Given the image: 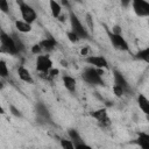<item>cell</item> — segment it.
<instances>
[{
  "label": "cell",
  "mask_w": 149,
  "mask_h": 149,
  "mask_svg": "<svg viewBox=\"0 0 149 149\" xmlns=\"http://www.w3.org/2000/svg\"><path fill=\"white\" fill-rule=\"evenodd\" d=\"M58 70L57 69H54V68H51L49 71H48V73H47V77L48 78H54V77H56L57 74H58Z\"/></svg>",
  "instance_id": "cell-28"
},
{
  "label": "cell",
  "mask_w": 149,
  "mask_h": 149,
  "mask_svg": "<svg viewBox=\"0 0 149 149\" xmlns=\"http://www.w3.org/2000/svg\"><path fill=\"white\" fill-rule=\"evenodd\" d=\"M86 63L90 64L91 66L95 68V69H107L108 68V62L104 56H87L85 58Z\"/></svg>",
  "instance_id": "cell-10"
},
{
  "label": "cell",
  "mask_w": 149,
  "mask_h": 149,
  "mask_svg": "<svg viewBox=\"0 0 149 149\" xmlns=\"http://www.w3.org/2000/svg\"><path fill=\"white\" fill-rule=\"evenodd\" d=\"M38 44H40V47H41L42 50L49 52V51H52V50L56 48L57 42H56V40H55L54 37H47V38H44L43 41H41Z\"/></svg>",
  "instance_id": "cell-12"
},
{
  "label": "cell",
  "mask_w": 149,
  "mask_h": 149,
  "mask_svg": "<svg viewBox=\"0 0 149 149\" xmlns=\"http://www.w3.org/2000/svg\"><path fill=\"white\" fill-rule=\"evenodd\" d=\"M107 31V35H108V38L112 43V45L116 49V50H120V51H128L129 50V45L127 43V41L125 40V37L122 36V34H114L112 33L109 29H106Z\"/></svg>",
  "instance_id": "cell-5"
},
{
  "label": "cell",
  "mask_w": 149,
  "mask_h": 149,
  "mask_svg": "<svg viewBox=\"0 0 149 149\" xmlns=\"http://www.w3.org/2000/svg\"><path fill=\"white\" fill-rule=\"evenodd\" d=\"M0 10L5 14H8L9 13V5L6 0H0Z\"/></svg>",
  "instance_id": "cell-25"
},
{
  "label": "cell",
  "mask_w": 149,
  "mask_h": 149,
  "mask_svg": "<svg viewBox=\"0 0 149 149\" xmlns=\"http://www.w3.org/2000/svg\"><path fill=\"white\" fill-rule=\"evenodd\" d=\"M17 74H19V78L24 81V83H28V84H33L34 83V79L30 74V72L28 71V69L23 68V66H20L17 69Z\"/></svg>",
  "instance_id": "cell-14"
},
{
  "label": "cell",
  "mask_w": 149,
  "mask_h": 149,
  "mask_svg": "<svg viewBox=\"0 0 149 149\" xmlns=\"http://www.w3.org/2000/svg\"><path fill=\"white\" fill-rule=\"evenodd\" d=\"M2 88H3V83L0 81V90H2Z\"/></svg>",
  "instance_id": "cell-34"
},
{
  "label": "cell",
  "mask_w": 149,
  "mask_h": 149,
  "mask_svg": "<svg viewBox=\"0 0 149 149\" xmlns=\"http://www.w3.org/2000/svg\"><path fill=\"white\" fill-rule=\"evenodd\" d=\"M59 143H61V148L62 149H74V146H73V143L70 140L62 139Z\"/></svg>",
  "instance_id": "cell-23"
},
{
  "label": "cell",
  "mask_w": 149,
  "mask_h": 149,
  "mask_svg": "<svg viewBox=\"0 0 149 149\" xmlns=\"http://www.w3.org/2000/svg\"><path fill=\"white\" fill-rule=\"evenodd\" d=\"M73 146H74V149H92L85 142H80V143H77V144H73Z\"/></svg>",
  "instance_id": "cell-29"
},
{
  "label": "cell",
  "mask_w": 149,
  "mask_h": 149,
  "mask_svg": "<svg viewBox=\"0 0 149 149\" xmlns=\"http://www.w3.org/2000/svg\"><path fill=\"white\" fill-rule=\"evenodd\" d=\"M113 93H114V95L115 97H122L123 94H125V91L121 88V87H119V86H116V85H113Z\"/></svg>",
  "instance_id": "cell-26"
},
{
  "label": "cell",
  "mask_w": 149,
  "mask_h": 149,
  "mask_svg": "<svg viewBox=\"0 0 149 149\" xmlns=\"http://www.w3.org/2000/svg\"><path fill=\"white\" fill-rule=\"evenodd\" d=\"M35 112H36V116L38 120H42L43 123H52V119H51V114L48 109V107L42 102L38 101L35 105Z\"/></svg>",
  "instance_id": "cell-6"
},
{
  "label": "cell",
  "mask_w": 149,
  "mask_h": 149,
  "mask_svg": "<svg viewBox=\"0 0 149 149\" xmlns=\"http://www.w3.org/2000/svg\"><path fill=\"white\" fill-rule=\"evenodd\" d=\"M49 5H50V10H51V14H52V16L54 17H59V15H61V13H62V7H61V5L57 2V1H54V0H51L50 2H49Z\"/></svg>",
  "instance_id": "cell-19"
},
{
  "label": "cell",
  "mask_w": 149,
  "mask_h": 149,
  "mask_svg": "<svg viewBox=\"0 0 149 149\" xmlns=\"http://www.w3.org/2000/svg\"><path fill=\"white\" fill-rule=\"evenodd\" d=\"M137 105L144 114H147V115L149 114V100L146 98V95H143V94L137 95Z\"/></svg>",
  "instance_id": "cell-15"
},
{
  "label": "cell",
  "mask_w": 149,
  "mask_h": 149,
  "mask_svg": "<svg viewBox=\"0 0 149 149\" xmlns=\"http://www.w3.org/2000/svg\"><path fill=\"white\" fill-rule=\"evenodd\" d=\"M0 114H5V109L2 108V106L0 105Z\"/></svg>",
  "instance_id": "cell-33"
},
{
  "label": "cell",
  "mask_w": 149,
  "mask_h": 149,
  "mask_svg": "<svg viewBox=\"0 0 149 149\" xmlns=\"http://www.w3.org/2000/svg\"><path fill=\"white\" fill-rule=\"evenodd\" d=\"M68 135H69V137H70V141H71L73 144H77V143L84 142V140L81 139L80 134H79V133H78V130H77V129H74V128H70V129L68 130Z\"/></svg>",
  "instance_id": "cell-17"
},
{
  "label": "cell",
  "mask_w": 149,
  "mask_h": 149,
  "mask_svg": "<svg viewBox=\"0 0 149 149\" xmlns=\"http://www.w3.org/2000/svg\"><path fill=\"white\" fill-rule=\"evenodd\" d=\"M86 17H87V22H88V26H90V28H91V29H93V23H92V19H91V15H90V14H87V15H86Z\"/></svg>",
  "instance_id": "cell-31"
},
{
  "label": "cell",
  "mask_w": 149,
  "mask_h": 149,
  "mask_svg": "<svg viewBox=\"0 0 149 149\" xmlns=\"http://www.w3.org/2000/svg\"><path fill=\"white\" fill-rule=\"evenodd\" d=\"M113 78H114V85L121 87V88L125 91V93L130 91V86H129L128 81L126 80V78H125V76L122 74L121 71L114 69V70H113Z\"/></svg>",
  "instance_id": "cell-11"
},
{
  "label": "cell",
  "mask_w": 149,
  "mask_h": 149,
  "mask_svg": "<svg viewBox=\"0 0 149 149\" xmlns=\"http://www.w3.org/2000/svg\"><path fill=\"white\" fill-rule=\"evenodd\" d=\"M12 37H13V40H14V43H15V47H16V49H17V51L19 52H21V51H23L24 50V44L22 43V41L16 36V35H12Z\"/></svg>",
  "instance_id": "cell-22"
},
{
  "label": "cell",
  "mask_w": 149,
  "mask_h": 149,
  "mask_svg": "<svg viewBox=\"0 0 149 149\" xmlns=\"http://www.w3.org/2000/svg\"><path fill=\"white\" fill-rule=\"evenodd\" d=\"M104 71L100 69H95L93 66H87L84 69L81 73V78L84 81H86L90 85H105V81L102 79Z\"/></svg>",
  "instance_id": "cell-1"
},
{
  "label": "cell",
  "mask_w": 149,
  "mask_h": 149,
  "mask_svg": "<svg viewBox=\"0 0 149 149\" xmlns=\"http://www.w3.org/2000/svg\"><path fill=\"white\" fill-rule=\"evenodd\" d=\"M91 116L98 121V123L102 127H107L111 125V120L108 118V113L106 108H99L91 113Z\"/></svg>",
  "instance_id": "cell-8"
},
{
  "label": "cell",
  "mask_w": 149,
  "mask_h": 149,
  "mask_svg": "<svg viewBox=\"0 0 149 149\" xmlns=\"http://www.w3.org/2000/svg\"><path fill=\"white\" fill-rule=\"evenodd\" d=\"M137 146H140L142 149H149V135L147 133H140L136 139Z\"/></svg>",
  "instance_id": "cell-16"
},
{
  "label": "cell",
  "mask_w": 149,
  "mask_h": 149,
  "mask_svg": "<svg viewBox=\"0 0 149 149\" xmlns=\"http://www.w3.org/2000/svg\"><path fill=\"white\" fill-rule=\"evenodd\" d=\"M0 43H1V47L2 49L10 54V55H17L20 54L15 47V43H14V40L12 37V35L7 34L6 31H3L2 29H0Z\"/></svg>",
  "instance_id": "cell-3"
},
{
  "label": "cell",
  "mask_w": 149,
  "mask_h": 149,
  "mask_svg": "<svg viewBox=\"0 0 149 149\" xmlns=\"http://www.w3.org/2000/svg\"><path fill=\"white\" fill-rule=\"evenodd\" d=\"M66 35H68L69 41H70V42H72V43H77V42L79 41V38H78V37H77L72 31H68V34H66Z\"/></svg>",
  "instance_id": "cell-27"
},
{
  "label": "cell",
  "mask_w": 149,
  "mask_h": 149,
  "mask_svg": "<svg viewBox=\"0 0 149 149\" xmlns=\"http://www.w3.org/2000/svg\"><path fill=\"white\" fill-rule=\"evenodd\" d=\"M69 19H70V24H71V31L79 38V40H87L90 38V34L87 29L83 26L78 16L74 14L73 10H69Z\"/></svg>",
  "instance_id": "cell-2"
},
{
  "label": "cell",
  "mask_w": 149,
  "mask_h": 149,
  "mask_svg": "<svg viewBox=\"0 0 149 149\" xmlns=\"http://www.w3.org/2000/svg\"><path fill=\"white\" fill-rule=\"evenodd\" d=\"M134 56H135L136 59H140V61H143V62H148L149 61V48H146L143 50H140Z\"/></svg>",
  "instance_id": "cell-20"
},
{
  "label": "cell",
  "mask_w": 149,
  "mask_h": 149,
  "mask_svg": "<svg viewBox=\"0 0 149 149\" xmlns=\"http://www.w3.org/2000/svg\"><path fill=\"white\" fill-rule=\"evenodd\" d=\"M15 27L21 33H29V31H31V24L24 22L23 20H16L15 21Z\"/></svg>",
  "instance_id": "cell-18"
},
{
  "label": "cell",
  "mask_w": 149,
  "mask_h": 149,
  "mask_svg": "<svg viewBox=\"0 0 149 149\" xmlns=\"http://www.w3.org/2000/svg\"><path fill=\"white\" fill-rule=\"evenodd\" d=\"M133 10L137 16H148L149 15V3L144 0H134L132 2Z\"/></svg>",
  "instance_id": "cell-9"
},
{
  "label": "cell",
  "mask_w": 149,
  "mask_h": 149,
  "mask_svg": "<svg viewBox=\"0 0 149 149\" xmlns=\"http://www.w3.org/2000/svg\"><path fill=\"white\" fill-rule=\"evenodd\" d=\"M52 68V62L49 56L47 55H40L36 58V70L43 74H47L48 71Z\"/></svg>",
  "instance_id": "cell-7"
},
{
  "label": "cell",
  "mask_w": 149,
  "mask_h": 149,
  "mask_svg": "<svg viewBox=\"0 0 149 149\" xmlns=\"http://www.w3.org/2000/svg\"><path fill=\"white\" fill-rule=\"evenodd\" d=\"M9 112H10L12 115H14V116H16V118H22L21 111H20L17 107H15L14 105H10V106H9Z\"/></svg>",
  "instance_id": "cell-24"
},
{
  "label": "cell",
  "mask_w": 149,
  "mask_h": 149,
  "mask_svg": "<svg viewBox=\"0 0 149 149\" xmlns=\"http://www.w3.org/2000/svg\"><path fill=\"white\" fill-rule=\"evenodd\" d=\"M17 5H19V9H20V13H21V16H22L23 21L31 24L37 17V14H36L35 9L24 1H17Z\"/></svg>",
  "instance_id": "cell-4"
},
{
  "label": "cell",
  "mask_w": 149,
  "mask_h": 149,
  "mask_svg": "<svg viewBox=\"0 0 149 149\" xmlns=\"http://www.w3.org/2000/svg\"><path fill=\"white\" fill-rule=\"evenodd\" d=\"M8 74H9V71H8V68H7L6 62L0 59V77L1 78H7Z\"/></svg>",
  "instance_id": "cell-21"
},
{
  "label": "cell",
  "mask_w": 149,
  "mask_h": 149,
  "mask_svg": "<svg viewBox=\"0 0 149 149\" xmlns=\"http://www.w3.org/2000/svg\"><path fill=\"white\" fill-rule=\"evenodd\" d=\"M41 51H42V49H41L40 44H34L31 47V52L33 54H41Z\"/></svg>",
  "instance_id": "cell-30"
},
{
  "label": "cell",
  "mask_w": 149,
  "mask_h": 149,
  "mask_svg": "<svg viewBox=\"0 0 149 149\" xmlns=\"http://www.w3.org/2000/svg\"><path fill=\"white\" fill-rule=\"evenodd\" d=\"M62 80H63L64 87L69 92H71V93L76 92V90H77V81H76V79L73 77H71V76H63Z\"/></svg>",
  "instance_id": "cell-13"
},
{
  "label": "cell",
  "mask_w": 149,
  "mask_h": 149,
  "mask_svg": "<svg viewBox=\"0 0 149 149\" xmlns=\"http://www.w3.org/2000/svg\"><path fill=\"white\" fill-rule=\"evenodd\" d=\"M87 50H88L87 48H85V49H81V51H80V52H81V55H84V56H85V55H86V52H87Z\"/></svg>",
  "instance_id": "cell-32"
}]
</instances>
